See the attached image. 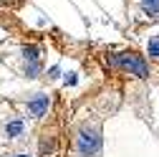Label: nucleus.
<instances>
[{
	"mask_svg": "<svg viewBox=\"0 0 159 157\" xmlns=\"http://www.w3.org/2000/svg\"><path fill=\"white\" fill-rule=\"evenodd\" d=\"M119 104V102H116ZM116 104L109 107L106 96H98L84 109L81 114L73 117L68 127V152L71 157H101L104 147V119L106 114L116 109Z\"/></svg>",
	"mask_w": 159,
	"mask_h": 157,
	"instance_id": "nucleus-1",
	"label": "nucleus"
},
{
	"mask_svg": "<svg viewBox=\"0 0 159 157\" xmlns=\"http://www.w3.org/2000/svg\"><path fill=\"white\" fill-rule=\"evenodd\" d=\"M106 61L116 69V71H121V74H129V76H136V78H149L152 69H149V61L142 56V53H136V51H114L106 56Z\"/></svg>",
	"mask_w": 159,
	"mask_h": 157,
	"instance_id": "nucleus-2",
	"label": "nucleus"
},
{
	"mask_svg": "<svg viewBox=\"0 0 159 157\" xmlns=\"http://www.w3.org/2000/svg\"><path fill=\"white\" fill-rule=\"evenodd\" d=\"M25 109H28V114L33 117V119L46 117L48 109H51V94H33L30 99L25 102Z\"/></svg>",
	"mask_w": 159,
	"mask_h": 157,
	"instance_id": "nucleus-3",
	"label": "nucleus"
},
{
	"mask_svg": "<svg viewBox=\"0 0 159 157\" xmlns=\"http://www.w3.org/2000/svg\"><path fill=\"white\" fill-rule=\"evenodd\" d=\"M23 132H25L23 119H10V122L5 124V134L10 137V140H18V137H23Z\"/></svg>",
	"mask_w": 159,
	"mask_h": 157,
	"instance_id": "nucleus-4",
	"label": "nucleus"
},
{
	"mask_svg": "<svg viewBox=\"0 0 159 157\" xmlns=\"http://www.w3.org/2000/svg\"><path fill=\"white\" fill-rule=\"evenodd\" d=\"M142 13L149 15V18H154L159 13V0H142Z\"/></svg>",
	"mask_w": 159,
	"mask_h": 157,
	"instance_id": "nucleus-5",
	"label": "nucleus"
},
{
	"mask_svg": "<svg viewBox=\"0 0 159 157\" xmlns=\"http://www.w3.org/2000/svg\"><path fill=\"white\" fill-rule=\"evenodd\" d=\"M147 56H149V58H159V36H152V38H149Z\"/></svg>",
	"mask_w": 159,
	"mask_h": 157,
	"instance_id": "nucleus-6",
	"label": "nucleus"
}]
</instances>
